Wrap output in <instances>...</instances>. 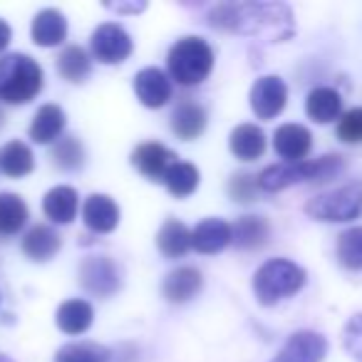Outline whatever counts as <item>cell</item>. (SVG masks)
<instances>
[{"mask_svg": "<svg viewBox=\"0 0 362 362\" xmlns=\"http://www.w3.org/2000/svg\"><path fill=\"white\" fill-rule=\"evenodd\" d=\"M342 347L352 360L362 362V313H355L350 320L345 322L342 330Z\"/></svg>", "mask_w": 362, "mask_h": 362, "instance_id": "cell-35", "label": "cell"}, {"mask_svg": "<svg viewBox=\"0 0 362 362\" xmlns=\"http://www.w3.org/2000/svg\"><path fill=\"white\" fill-rule=\"evenodd\" d=\"M288 102V87L278 75L258 77L251 87V110L258 119H276Z\"/></svg>", "mask_w": 362, "mask_h": 362, "instance_id": "cell-9", "label": "cell"}, {"mask_svg": "<svg viewBox=\"0 0 362 362\" xmlns=\"http://www.w3.org/2000/svg\"><path fill=\"white\" fill-rule=\"evenodd\" d=\"M82 221L92 233H112L119 226V206L107 194H92L82 206Z\"/></svg>", "mask_w": 362, "mask_h": 362, "instance_id": "cell-14", "label": "cell"}, {"mask_svg": "<svg viewBox=\"0 0 362 362\" xmlns=\"http://www.w3.org/2000/svg\"><path fill=\"white\" fill-rule=\"evenodd\" d=\"M337 136L345 144H362V107H352L337 119Z\"/></svg>", "mask_w": 362, "mask_h": 362, "instance_id": "cell-34", "label": "cell"}, {"mask_svg": "<svg viewBox=\"0 0 362 362\" xmlns=\"http://www.w3.org/2000/svg\"><path fill=\"white\" fill-rule=\"evenodd\" d=\"M33 42L40 47H57L67 37V18L57 8H45L33 18Z\"/></svg>", "mask_w": 362, "mask_h": 362, "instance_id": "cell-19", "label": "cell"}, {"mask_svg": "<svg viewBox=\"0 0 362 362\" xmlns=\"http://www.w3.org/2000/svg\"><path fill=\"white\" fill-rule=\"evenodd\" d=\"M136 100L149 110H159L171 100V77L159 67H144L134 77Z\"/></svg>", "mask_w": 362, "mask_h": 362, "instance_id": "cell-12", "label": "cell"}, {"mask_svg": "<svg viewBox=\"0 0 362 362\" xmlns=\"http://www.w3.org/2000/svg\"><path fill=\"white\" fill-rule=\"evenodd\" d=\"M199 181H202V174H199L197 166L189 164V161H176L164 176L166 189H169V194L176 199L192 197V194L199 189Z\"/></svg>", "mask_w": 362, "mask_h": 362, "instance_id": "cell-30", "label": "cell"}, {"mask_svg": "<svg viewBox=\"0 0 362 362\" xmlns=\"http://www.w3.org/2000/svg\"><path fill=\"white\" fill-rule=\"evenodd\" d=\"M23 253L35 263H47L50 258L57 256V251L62 248V236L47 223H35L33 228H28V233L23 236Z\"/></svg>", "mask_w": 362, "mask_h": 362, "instance_id": "cell-18", "label": "cell"}, {"mask_svg": "<svg viewBox=\"0 0 362 362\" xmlns=\"http://www.w3.org/2000/svg\"><path fill=\"white\" fill-rule=\"evenodd\" d=\"M228 149L241 161L261 159L263 151H266V132H263L261 127L251 124V122L238 124L236 129L231 132V136H228Z\"/></svg>", "mask_w": 362, "mask_h": 362, "instance_id": "cell-22", "label": "cell"}, {"mask_svg": "<svg viewBox=\"0 0 362 362\" xmlns=\"http://www.w3.org/2000/svg\"><path fill=\"white\" fill-rule=\"evenodd\" d=\"M45 72L40 62L25 52H11L0 57V102L28 105L42 92Z\"/></svg>", "mask_w": 362, "mask_h": 362, "instance_id": "cell-3", "label": "cell"}, {"mask_svg": "<svg viewBox=\"0 0 362 362\" xmlns=\"http://www.w3.org/2000/svg\"><path fill=\"white\" fill-rule=\"evenodd\" d=\"M107 8H110V11H117V13H139V11H144V3H136V6H122V3H107Z\"/></svg>", "mask_w": 362, "mask_h": 362, "instance_id": "cell-38", "label": "cell"}, {"mask_svg": "<svg viewBox=\"0 0 362 362\" xmlns=\"http://www.w3.org/2000/svg\"><path fill=\"white\" fill-rule=\"evenodd\" d=\"M77 209H80V194L77 189L60 184V187H52L50 192L42 199V211L50 221L55 223H72L77 216Z\"/></svg>", "mask_w": 362, "mask_h": 362, "instance_id": "cell-20", "label": "cell"}, {"mask_svg": "<svg viewBox=\"0 0 362 362\" xmlns=\"http://www.w3.org/2000/svg\"><path fill=\"white\" fill-rule=\"evenodd\" d=\"M0 362H13V360L8 355H3V352H0Z\"/></svg>", "mask_w": 362, "mask_h": 362, "instance_id": "cell-39", "label": "cell"}, {"mask_svg": "<svg viewBox=\"0 0 362 362\" xmlns=\"http://www.w3.org/2000/svg\"><path fill=\"white\" fill-rule=\"evenodd\" d=\"M345 169V159L340 154H325L317 159L296 161V164H271L258 174V189L261 192H283L296 184H313V181H327L335 179Z\"/></svg>", "mask_w": 362, "mask_h": 362, "instance_id": "cell-2", "label": "cell"}, {"mask_svg": "<svg viewBox=\"0 0 362 362\" xmlns=\"http://www.w3.org/2000/svg\"><path fill=\"white\" fill-rule=\"evenodd\" d=\"M112 352L97 342H70L60 347L55 362H110Z\"/></svg>", "mask_w": 362, "mask_h": 362, "instance_id": "cell-33", "label": "cell"}, {"mask_svg": "<svg viewBox=\"0 0 362 362\" xmlns=\"http://www.w3.org/2000/svg\"><path fill=\"white\" fill-rule=\"evenodd\" d=\"M156 246L166 258H179L189 251L192 246V231L187 228V223L176 221V218H166L161 223L159 233H156Z\"/></svg>", "mask_w": 362, "mask_h": 362, "instance_id": "cell-27", "label": "cell"}, {"mask_svg": "<svg viewBox=\"0 0 362 362\" xmlns=\"http://www.w3.org/2000/svg\"><path fill=\"white\" fill-rule=\"evenodd\" d=\"M35 169V154L33 149L21 139H13L3 144L0 149V171L11 179H23V176L33 174Z\"/></svg>", "mask_w": 362, "mask_h": 362, "instance_id": "cell-26", "label": "cell"}, {"mask_svg": "<svg viewBox=\"0 0 362 362\" xmlns=\"http://www.w3.org/2000/svg\"><path fill=\"white\" fill-rule=\"evenodd\" d=\"M209 25L271 42H283L296 33L293 11L283 3H218L209 11Z\"/></svg>", "mask_w": 362, "mask_h": 362, "instance_id": "cell-1", "label": "cell"}, {"mask_svg": "<svg viewBox=\"0 0 362 362\" xmlns=\"http://www.w3.org/2000/svg\"><path fill=\"white\" fill-rule=\"evenodd\" d=\"M204 129H206V110H204V105H199L192 97H184L171 112V132L179 139L192 141L199 139L204 134Z\"/></svg>", "mask_w": 362, "mask_h": 362, "instance_id": "cell-15", "label": "cell"}, {"mask_svg": "<svg viewBox=\"0 0 362 362\" xmlns=\"http://www.w3.org/2000/svg\"><path fill=\"white\" fill-rule=\"evenodd\" d=\"M305 214L315 221L345 223L355 221L362 214V179L350 181L345 187H337L332 192L317 194L305 204Z\"/></svg>", "mask_w": 362, "mask_h": 362, "instance_id": "cell-6", "label": "cell"}, {"mask_svg": "<svg viewBox=\"0 0 362 362\" xmlns=\"http://www.w3.org/2000/svg\"><path fill=\"white\" fill-rule=\"evenodd\" d=\"M67 117L60 105H42L30 122V139L35 144H50L57 141L65 132Z\"/></svg>", "mask_w": 362, "mask_h": 362, "instance_id": "cell-21", "label": "cell"}, {"mask_svg": "<svg viewBox=\"0 0 362 362\" xmlns=\"http://www.w3.org/2000/svg\"><path fill=\"white\" fill-rule=\"evenodd\" d=\"M57 72H60L67 82H72V85L85 82L92 72V60L85 52V47L67 45L65 50L60 52V57H57Z\"/></svg>", "mask_w": 362, "mask_h": 362, "instance_id": "cell-29", "label": "cell"}, {"mask_svg": "<svg viewBox=\"0 0 362 362\" xmlns=\"http://www.w3.org/2000/svg\"><path fill=\"white\" fill-rule=\"evenodd\" d=\"M77 273H80V286L90 296L110 298L122 288V271L110 256H87Z\"/></svg>", "mask_w": 362, "mask_h": 362, "instance_id": "cell-7", "label": "cell"}, {"mask_svg": "<svg viewBox=\"0 0 362 362\" xmlns=\"http://www.w3.org/2000/svg\"><path fill=\"white\" fill-rule=\"evenodd\" d=\"M256 192H258V176L253 174H233L231 181H228V197L233 202H241V204L253 202Z\"/></svg>", "mask_w": 362, "mask_h": 362, "instance_id": "cell-36", "label": "cell"}, {"mask_svg": "<svg viewBox=\"0 0 362 362\" xmlns=\"http://www.w3.org/2000/svg\"><path fill=\"white\" fill-rule=\"evenodd\" d=\"M92 57L102 65H119L134 50L132 35L119 25V23H105L90 37Z\"/></svg>", "mask_w": 362, "mask_h": 362, "instance_id": "cell-8", "label": "cell"}, {"mask_svg": "<svg viewBox=\"0 0 362 362\" xmlns=\"http://www.w3.org/2000/svg\"><path fill=\"white\" fill-rule=\"evenodd\" d=\"M231 241H233L231 223L223 221V218H204L192 231V246L199 253H204V256L221 253L226 246H231Z\"/></svg>", "mask_w": 362, "mask_h": 362, "instance_id": "cell-17", "label": "cell"}, {"mask_svg": "<svg viewBox=\"0 0 362 362\" xmlns=\"http://www.w3.org/2000/svg\"><path fill=\"white\" fill-rule=\"evenodd\" d=\"M55 322L65 335H82L95 322V308L82 298H70L57 308Z\"/></svg>", "mask_w": 362, "mask_h": 362, "instance_id": "cell-23", "label": "cell"}, {"mask_svg": "<svg viewBox=\"0 0 362 362\" xmlns=\"http://www.w3.org/2000/svg\"><path fill=\"white\" fill-rule=\"evenodd\" d=\"M273 146H276V154L281 156L288 164H296V161H305V156L310 154L313 146V134L308 127L303 124H281L273 134Z\"/></svg>", "mask_w": 362, "mask_h": 362, "instance_id": "cell-13", "label": "cell"}, {"mask_svg": "<svg viewBox=\"0 0 362 362\" xmlns=\"http://www.w3.org/2000/svg\"><path fill=\"white\" fill-rule=\"evenodd\" d=\"M337 261L347 271H362V226L347 228L337 238Z\"/></svg>", "mask_w": 362, "mask_h": 362, "instance_id": "cell-32", "label": "cell"}, {"mask_svg": "<svg viewBox=\"0 0 362 362\" xmlns=\"http://www.w3.org/2000/svg\"><path fill=\"white\" fill-rule=\"evenodd\" d=\"M11 40H13V30H11V25H8L3 18H0V52L6 50L8 45H11Z\"/></svg>", "mask_w": 362, "mask_h": 362, "instance_id": "cell-37", "label": "cell"}, {"mask_svg": "<svg viewBox=\"0 0 362 362\" xmlns=\"http://www.w3.org/2000/svg\"><path fill=\"white\" fill-rule=\"evenodd\" d=\"M214 47L209 45L204 37L189 35L176 40L169 47L166 55V67H169V77L181 87H197L204 80H209L214 70Z\"/></svg>", "mask_w": 362, "mask_h": 362, "instance_id": "cell-4", "label": "cell"}, {"mask_svg": "<svg viewBox=\"0 0 362 362\" xmlns=\"http://www.w3.org/2000/svg\"><path fill=\"white\" fill-rule=\"evenodd\" d=\"M308 276L298 263L288 258H271L253 276V293L261 305H276L283 298H291L305 286Z\"/></svg>", "mask_w": 362, "mask_h": 362, "instance_id": "cell-5", "label": "cell"}, {"mask_svg": "<svg viewBox=\"0 0 362 362\" xmlns=\"http://www.w3.org/2000/svg\"><path fill=\"white\" fill-rule=\"evenodd\" d=\"M179 161V156L171 149H166L159 141H144L132 151V164L141 176H146L149 181H164L166 171Z\"/></svg>", "mask_w": 362, "mask_h": 362, "instance_id": "cell-11", "label": "cell"}, {"mask_svg": "<svg viewBox=\"0 0 362 362\" xmlns=\"http://www.w3.org/2000/svg\"><path fill=\"white\" fill-rule=\"evenodd\" d=\"M231 233H233V246L238 251H258L268 243L271 238V226L263 216H241L236 218V223L231 226Z\"/></svg>", "mask_w": 362, "mask_h": 362, "instance_id": "cell-24", "label": "cell"}, {"mask_svg": "<svg viewBox=\"0 0 362 362\" xmlns=\"http://www.w3.org/2000/svg\"><path fill=\"white\" fill-rule=\"evenodd\" d=\"M327 355V340L315 330H298L286 340L271 362H322Z\"/></svg>", "mask_w": 362, "mask_h": 362, "instance_id": "cell-10", "label": "cell"}, {"mask_svg": "<svg viewBox=\"0 0 362 362\" xmlns=\"http://www.w3.org/2000/svg\"><path fill=\"white\" fill-rule=\"evenodd\" d=\"M50 159L60 171H80L82 166H85L87 154H85L82 141L77 139V136L67 134V136H60V139L52 144Z\"/></svg>", "mask_w": 362, "mask_h": 362, "instance_id": "cell-31", "label": "cell"}, {"mask_svg": "<svg viewBox=\"0 0 362 362\" xmlns=\"http://www.w3.org/2000/svg\"><path fill=\"white\" fill-rule=\"evenodd\" d=\"M3 122H6V117H3V110H0V127H3Z\"/></svg>", "mask_w": 362, "mask_h": 362, "instance_id": "cell-40", "label": "cell"}, {"mask_svg": "<svg viewBox=\"0 0 362 362\" xmlns=\"http://www.w3.org/2000/svg\"><path fill=\"white\" fill-rule=\"evenodd\" d=\"M204 288V276L199 268L194 266H181L176 271H171L169 276L164 278V298L174 305H181V303H189L192 298H197Z\"/></svg>", "mask_w": 362, "mask_h": 362, "instance_id": "cell-16", "label": "cell"}, {"mask_svg": "<svg viewBox=\"0 0 362 362\" xmlns=\"http://www.w3.org/2000/svg\"><path fill=\"white\" fill-rule=\"evenodd\" d=\"M305 112L313 122L327 124L342 117V97L332 87H315L305 97Z\"/></svg>", "mask_w": 362, "mask_h": 362, "instance_id": "cell-25", "label": "cell"}, {"mask_svg": "<svg viewBox=\"0 0 362 362\" xmlns=\"http://www.w3.org/2000/svg\"><path fill=\"white\" fill-rule=\"evenodd\" d=\"M30 211L23 197L13 192H0V236H16L25 228Z\"/></svg>", "mask_w": 362, "mask_h": 362, "instance_id": "cell-28", "label": "cell"}]
</instances>
